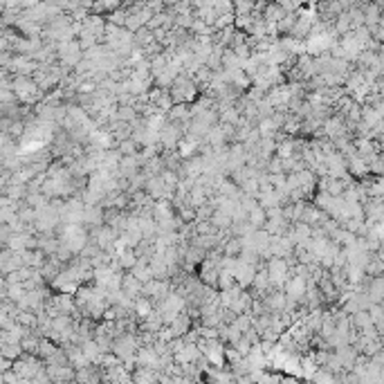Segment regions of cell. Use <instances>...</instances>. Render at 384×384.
<instances>
[{
	"label": "cell",
	"mask_w": 384,
	"mask_h": 384,
	"mask_svg": "<svg viewBox=\"0 0 384 384\" xmlns=\"http://www.w3.org/2000/svg\"><path fill=\"white\" fill-rule=\"evenodd\" d=\"M333 45V36H330L328 32H319V29H315V32L310 34V38H308V50L310 52H324L328 50V47Z\"/></svg>",
	"instance_id": "6da1fadb"
},
{
	"label": "cell",
	"mask_w": 384,
	"mask_h": 384,
	"mask_svg": "<svg viewBox=\"0 0 384 384\" xmlns=\"http://www.w3.org/2000/svg\"><path fill=\"white\" fill-rule=\"evenodd\" d=\"M65 240H68V245L72 249H79L83 245V240H86V234H83V231L74 225V227H70V229L65 231Z\"/></svg>",
	"instance_id": "7a4b0ae2"
},
{
	"label": "cell",
	"mask_w": 384,
	"mask_h": 384,
	"mask_svg": "<svg viewBox=\"0 0 384 384\" xmlns=\"http://www.w3.org/2000/svg\"><path fill=\"white\" fill-rule=\"evenodd\" d=\"M270 274H272V279H281V276L285 274V265H283V261H274V263H272Z\"/></svg>",
	"instance_id": "3957f363"
},
{
	"label": "cell",
	"mask_w": 384,
	"mask_h": 384,
	"mask_svg": "<svg viewBox=\"0 0 384 384\" xmlns=\"http://www.w3.org/2000/svg\"><path fill=\"white\" fill-rule=\"evenodd\" d=\"M290 292H292L294 297H301V292H303V281H301V279L292 281V283H290Z\"/></svg>",
	"instance_id": "277c9868"
}]
</instances>
